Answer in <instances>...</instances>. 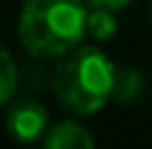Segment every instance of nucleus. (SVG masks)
<instances>
[{"label": "nucleus", "mask_w": 152, "mask_h": 149, "mask_svg": "<svg viewBox=\"0 0 152 149\" xmlns=\"http://www.w3.org/2000/svg\"><path fill=\"white\" fill-rule=\"evenodd\" d=\"M40 142L48 149H90L95 144L90 132L72 119H65V122L48 127V132L42 134Z\"/></svg>", "instance_id": "20e7f679"}, {"label": "nucleus", "mask_w": 152, "mask_h": 149, "mask_svg": "<svg viewBox=\"0 0 152 149\" xmlns=\"http://www.w3.org/2000/svg\"><path fill=\"white\" fill-rule=\"evenodd\" d=\"M117 67L92 45H77L58 57L53 70V90L75 114H95L112 99Z\"/></svg>", "instance_id": "f03ea898"}, {"label": "nucleus", "mask_w": 152, "mask_h": 149, "mask_svg": "<svg viewBox=\"0 0 152 149\" xmlns=\"http://www.w3.org/2000/svg\"><path fill=\"white\" fill-rule=\"evenodd\" d=\"M18 82H20L18 65L12 60V55L0 45V104H5V102L12 99V95L18 90Z\"/></svg>", "instance_id": "0eeeda50"}, {"label": "nucleus", "mask_w": 152, "mask_h": 149, "mask_svg": "<svg viewBox=\"0 0 152 149\" xmlns=\"http://www.w3.org/2000/svg\"><path fill=\"white\" fill-rule=\"evenodd\" d=\"M132 3V0H87V5L90 8H107V10H122L127 8V5Z\"/></svg>", "instance_id": "6e6552de"}, {"label": "nucleus", "mask_w": 152, "mask_h": 149, "mask_svg": "<svg viewBox=\"0 0 152 149\" xmlns=\"http://www.w3.org/2000/svg\"><path fill=\"white\" fill-rule=\"evenodd\" d=\"M87 35L82 0H25L18 17V37L37 60H58Z\"/></svg>", "instance_id": "f257e3e1"}, {"label": "nucleus", "mask_w": 152, "mask_h": 149, "mask_svg": "<svg viewBox=\"0 0 152 149\" xmlns=\"http://www.w3.org/2000/svg\"><path fill=\"white\" fill-rule=\"evenodd\" d=\"M5 127L12 139L30 144L42 139V134L48 132V112L35 99H18L5 114Z\"/></svg>", "instance_id": "7ed1b4c3"}, {"label": "nucleus", "mask_w": 152, "mask_h": 149, "mask_svg": "<svg viewBox=\"0 0 152 149\" xmlns=\"http://www.w3.org/2000/svg\"><path fill=\"white\" fill-rule=\"evenodd\" d=\"M145 90V77L137 67L122 65L115 72V87H112V99L120 104H130L142 95Z\"/></svg>", "instance_id": "39448f33"}, {"label": "nucleus", "mask_w": 152, "mask_h": 149, "mask_svg": "<svg viewBox=\"0 0 152 149\" xmlns=\"http://www.w3.org/2000/svg\"><path fill=\"white\" fill-rule=\"evenodd\" d=\"M117 33L115 10L107 8H90L87 10V35L95 40H110Z\"/></svg>", "instance_id": "423d86ee"}]
</instances>
